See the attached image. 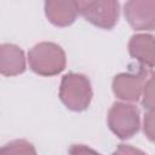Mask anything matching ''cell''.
Instances as JSON below:
<instances>
[{
  "label": "cell",
  "mask_w": 155,
  "mask_h": 155,
  "mask_svg": "<svg viewBox=\"0 0 155 155\" xmlns=\"http://www.w3.org/2000/svg\"><path fill=\"white\" fill-rule=\"evenodd\" d=\"M125 17L134 30H154L155 1L131 0L125 4Z\"/></svg>",
  "instance_id": "8992f818"
},
{
  "label": "cell",
  "mask_w": 155,
  "mask_h": 155,
  "mask_svg": "<svg viewBox=\"0 0 155 155\" xmlns=\"http://www.w3.org/2000/svg\"><path fill=\"white\" fill-rule=\"evenodd\" d=\"M0 155H38L35 147L25 139H15L0 148Z\"/></svg>",
  "instance_id": "30bf717a"
},
{
  "label": "cell",
  "mask_w": 155,
  "mask_h": 155,
  "mask_svg": "<svg viewBox=\"0 0 155 155\" xmlns=\"http://www.w3.org/2000/svg\"><path fill=\"white\" fill-rule=\"evenodd\" d=\"M25 70V57L23 50L13 44L0 45V74L16 76Z\"/></svg>",
  "instance_id": "ba28073f"
},
{
  "label": "cell",
  "mask_w": 155,
  "mask_h": 155,
  "mask_svg": "<svg viewBox=\"0 0 155 155\" xmlns=\"http://www.w3.org/2000/svg\"><path fill=\"white\" fill-rule=\"evenodd\" d=\"M76 4L79 13L98 28L113 29L119 21L120 5L115 0H85Z\"/></svg>",
  "instance_id": "3957f363"
},
{
  "label": "cell",
  "mask_w": 155,
  "mask_h": 155,
  "mask_svg": "<svg viewBox=\"0 0 155 155\" xmlns=\"http://www.w3.org/2000/svg\"><path fill=\"white\" fill-rule=\"evenodd\" d=\"M144 133L150 140L154 139V113L149 111L144 117Z\"/></svg>",
  "instance_id": "5bb4252c"
},
{
  "label": "cell",
  "mask_w": 155,
  "mask_h": 155,
  "mask_svg": "<svg viewBox=\"0 0 155 155\" xmlns=\"http://www.w3.org/2000/svg\"><path fill=\"white\" fill-rule=\"evenodd\" d=\"M30 69L42 76H53L65 68L67 58L63 48L54 42H40L28 52Z\"/></svg>",
  "instance_id": "6da1fadb"
},
{
  "label": "cell",
  "mask_w": 155,
  "mask_h": 155,
  "mask_svg": "<svg viewBox=\"0 0 155 155\" xmlns=\"http://www.w3.org/2000/svg\"><path fill=\"white\" fill-rule=\"evenodd\" d=\"M92 87L87 76L78 73H68L62 78L59 98L73 111H82L88 108L92 99Z\"/></svg>",
  "instance_id": "7a4b0ae2"
},
{
  "label": "cell",
  "mask_w": 155,
  "mask_h": 155,
  "mask_svg": "<svg viewBox=\"0 0 155 155\" xmlns=\"http://www.w3.org/2000/svg\"><path fill=\"white\" fill-rule=\"evenodd\" d=\"M108 126L120 139L131 138L140 126L139 110L133 104L115 102L108 113Z\"/></svg>",
  "instance_id": "277c9868"
},
{
  "label": "cell",
  "mask_w": 155,
  "mask_h": 155,
  "mask_svg": "<svg viewBox=\"0 0 155 155\" xmlns=\"http://www.w3.org/2000/svg\"><path fill=\"white\" fill-rule=\"evenodd\" d=\"M113 155H147L144 151L132 147V145H128V144H120L116 150L113 153Z\"/></svg>",
  "instance_id": "4fadbf2b"
},
{
  "label": "cell",
  "mask_w": 155,
  "mask_h": 155,
  "mask_svg": "<svg viewBox=\"0 0 155 155\" xmlns=\"http://www.w3.org/2000/svg\"><path fill=\"white\" fill-rule=\"evenodd\" d=\"M148 73L144 69H139L137 73H120L113 79V92L114 94L128 102H137L143 92L147 82Z\"/></svg>",
  "instance_id": "5b68a950"
},
{
  "label": "cell",
  "mask_w": 155,
  "mask_h": 155,
  "mask_svg": "<svg viewBox=\"0 0 155 155\" xmlns=\"http://www.w3.org/2000/svg\"><path fill=\"white\" fill-rule=\"evenodd\" d=\"M128 52L132 58L137 59L140 64L154 68V36L150 34H136L131 36L128 42Z\"/></svg>",
  "instance_id": "9c48e42d"
},
{
  "label": "cell",
  "mask_w": 155,
  "mask_h": 155,
  "mask_svg": "<svg viewBox=\"0 0 155 155\" xmlns=\"http://www.w3.org/2000/svg\"><path fill=\"white\" fill-rule=\"evenodd\" d=\"M69 155H101L96 150L84 144H74L69 148Z\"/></svg>",
  "instance_id": "7c38bea8"
},
{
  "label": "cell",
  "mask_w": 155,
  "mask_h": 155,
  "mask_svg": "<svg viewBox=\"0 0 155 155\" xmlns=\"http://www.w3.org/2000/svg\"><path fill=\"white\" fill-rule=\"evenodd\" d=\"M79 11L74 0H50L45 2V15L56 27H68L76 19Z\"/></svg>",
  "instance_id": "52a82bcc"
},
{
  "label": "cell",
  "mask_w": 155,
  "mask_h": 155,
  "mask_svg": "<svg viewBox=\"0 0 155 155\" xmlns=\"http://www.w3.org/2000/svg\"><path fill=\"white\" fill-rule=\"evenodd\" d=\"M153 85H154V80H153V74L150 75L149 80L145 82L144 88H143V105L144 108H148L149 111L153 110L154 107V92H153Z\"/></svg>",
  "instance_id": "8fae6325"
}]
</instances>
